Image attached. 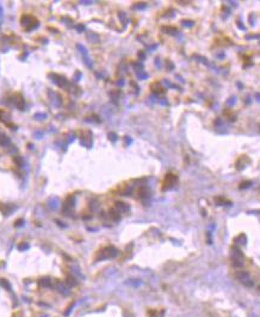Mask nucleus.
Here are the masks:
<instances>
[{
    "mask_svg": "<svg viewBox=\"0 0 260 317\" xmlns=\"http://www.w3.org/2000/svg\"><path fill=\"white\" fill-rule=\"evenodd\" d=\"M117 255V249L113 247H107L103 250V259H106V257H113Z\"/></svg>",
    "mask_w": 260,
    "mask_h": 317,
    "instance_id": "2",
    "label": "nucleus"
},
{
    "mask_svg": "<svg viewBox=\"0 0 260 317\" xmlns=\"http://www.w3.org/2000/svg\"><path fill=\"white\" fill-rule=\"evenodd\" d=\"M184 23H185L186 26H192V25H193L192 21H184ZM184 23H183V24H184Z\"/></svg>",
    "mask_w": 260,
    "mask_h": 317,
    "instance_id": "5",
    "label": "nucleus"
},
{
    "mask_svg": "<svg viewBox=\"0 0 260 317\" xmlns=\"http://www.w3.org/2000/svg\"><path fill=\"white\" fill-rule=\"evenodd\" d=\"M116 210H117V212H123V211L128 210V206L124 203H117L116 204Z\"/></svg>",
    "mask_w": 260,
    "mask_h": 317,
    "instance_id": "3",
    "label": "nucleus"
},
{
    "mask_svg": "<svg viewBox=\"0 0 260 317\" xmlns=\"http://www.w3.org/2000/svg\"><path fill=\"white\" fill-rule=\"evenodd\" d=\"M10 143V139L6 135H0V145H7Z\"/></svg>",
    "mask_w": 260,
    "mask_h": 317,
    "instance_id": "4",
    "label": "nucleus"
},
{
    "mask_svg": "<svg viewBox=\"0 0 260 317\" xmlns=\"http://www.w3.org/2000/svg\"><path fill=\"white\" fill-rule=\"evenodd\" d=\"M177 181V176L173 175V174H167L165 178V181H164V190H168L171 187H173V185L176 184Z\"/></svg>",
    "mask_w": 260,
    "mask_h": 317,
    "instance_id": "1",
    "label": "nucleus"
}]
</instances>
